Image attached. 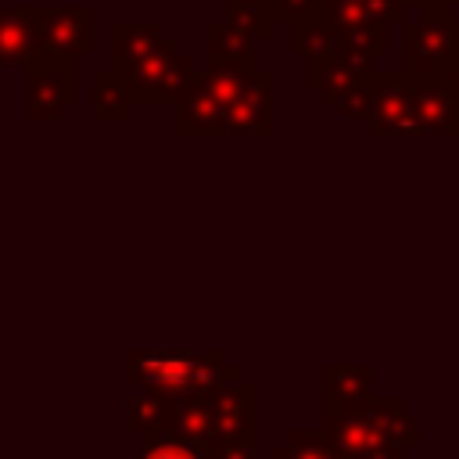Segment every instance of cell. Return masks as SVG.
Here are the masks:
<instances>
[{"mask_svg":"<svg viewBox=\"0 0 459 459\" xmlns=\"http://www.w3.org/2000/svg\"><path fill=\"white\" fill-rule=\"evenodd\" d=\"M319 11L341 29H391L405 18L398 0H319Z\"/></svg>","mask_w":459,"mask_h":459,"instance_id":"obj_14","label":"cell"},{"mask_svg":"<svg viewBox=\"0 0 459 459\" xmlns=\"http://www.w3.org/2000/svg\"><path fill=\"white\" fill-rule=\"evenodd\" d=\"M75 61L68 54L39 50L25 68H29V90H25V111L32 122H54L65 115L68 104H75Z\"/></svg>","mask_w":459,"mask_h":459,"instance_id":"obj_6","label":"cell"},{"mask_svg":"<svg viewBox=\"0 0 459 459\" xmlns=\"http://www.w3.org/2000/svg\"><path fill=\"white\" fill-rule=\"evenodd\" d=\"M269 4H273V14L290 22V25L308 18V14H316V7H319V0H269Z\"/></svg>","mask_w":459,"mask_h":459,"instance_id":"obj_22","label":"cell"},{"mask_svg":"<svg viewBox=\"0 0 459 459\" xmlns=\"http://www.w3.org/2000/svg\"><path fill=\"white\" fill-rule=\"evenodd\" d=\"M204 459H258L255 437H222L204 445Z\"/></svg>","mask_w":459,"mask_h":459,"instance_id":"obj_21","label":"cell"},{"mask_svg":"<svg viewBox=\"0 0 459 459\" xmlns=\"http://www.w3.org/2000/svg\"><path fill=\"white\" fill-rule=\"evenodd\" d=\"M459 68V22L445 14H420L405 22V75L412 82H448Z\"/></svg>","mask_w":459,"mask_h":459,"instance_id":"obj_4","label":"cell"},{"mask_svg":"<svg viewBox=\"0 0 459 459\" xmlns=\"http://www.w3.org/2000/svg\"><path fill=\"white\" fill-rule=\"evenodd\" d=\"M169 409H172L169 398H158V394H151V391H140V394L129 402L126 423H129L136 434H154V430H165Z\"/></svg>","mask_w":459,"mask_h":459,"instance_id":"obj_18","label":"cell"},{"mask_svg":"<svg viewBox=\"0 0 459 459\" xmlns=\"http://www.w3.org/2000/svg\"><path fill=\"white\" fill-rule=\"evenodd\" d=\"M93 43H97L93 7H86V4H68V7H47V11H43L39 50L82 57V54H93Z\"/></svg>","mask_w":459,"mask_h":459,"instance_id":"obj_8","label":"cell"},{"mask_svg":"<svg viewBox=\"0 0 459 459\" xmlns=\"http://www.w3.org/2000/svg\"><path fill=\"white\" fill-rule=\"evenodd\" d=\"M161 43H165V36L154 22H115L111 32H108V57H111L108 68L126 75L133 65L151 57Z\"/></svg>","mask_w":459,"mask_h":459,"instance_id":"obj_13","label":"cell"},{"mask_svg":"<svg viewBox=\"0 0 459 459\" xmlns=\"http://www.w3.org/2000/svg\"><path fill=\"white\" fill-rule=\"evenodd\" d=\"M373 369L366 362H330L323 366V409H341L369 398Z\"/></svg>","mask_w":459,"mask_h":459,"instance_id":"obj_15","label":"cell"},{"mask_svg":"<svg viewBox=\"0 0 459 459\" xmlns=\"http://www.w3.org/2000/svg\"><path fill=\"white\" fill-rule=\"evenodd\" d=\"M441 4H445L448 14H459V0H441Z\"/></svg>","mask_w":459,"mask_h":459,"instance_id":"obj_24","label":"cell"},{"mask_svg":"<svg viewBox=\"0 0 459 459\" xmlns=\"http://www.w3.org/2000/svg\"><path fill=\"white\" fill-rule=\"evenodd\" d=\"M398 4H402L405 11L416 7L420 14H445V4H441V0H398Z\"/></svg>","mask_w":459,"mask_h":459,"instance_id":"obj_23","label":"cell"},{"mask_svg":"<svg viewBox=\"0 0 459 459\" xmlns=\"http://www.w3.org/2000/svg\"><path fill=\"white\" fill-rule=\"evenodd\" d=\"M212 405V441L222 437H255V387L237 377L208 394ZM208 441V445H212Z\"/></svg>","mask_w":459,"mask_h":459,"instance_id":"obj_10","label":"cell"},{"mask_svg":"<svg viewBox=\"0 0 459 459\" xmlns=\"http://www.w3.org/2000/svg\"><path fill=\"white\" fill-rule=\"evenodd\" d=\"M255 65H208L194 72L190 86L176 100V133L179 136H230L233 100Z\"/></svg>","mask_w":459,"mask_h":459,"instance_id":"obj_3","label":"cell"},{"mask_svg":"<svg viewBox=\"0 0 459 459\" xmlns=\"http://www.w3.org/2000/svg\"><path fill=\"white\" fill-rule=\"evenodd\" d=\"M448 82H452V90H455V93H459V68H455V72H452V79H448Z\"/></svg>","mask_w":459,"mask_h":459,"instance_id":"obj_25","label":"cell"},{"mask_svg":"<svg viewBox=\"0 0 459 459\" xmlns=\"http://www.w3.org/2000/svg\"><path fill=\"white\" fill-rule=\"evenodd\" d=\"M43 7H0V65H29L39 54Z\"/></svg>","mask_w":459,"mask_h":459,"instance_id":"obj_11","label":"cell"},{"mask_svg":"<svg viewBox=\"0 0 459 459\" xmlns=\"http://www.w3.org/2000/svg\"><path fill=\"white\" fill-rule=\"evenodd\" d=\"M459 136V93L452 82H416V136Z\"/></svg>","mask_w":459,"mask_h":459,"instance_id":"obj_12","label":"cell"},{"mask_svg":"<svg viewBox=\"0 0 459 459\" xmlns=\"http://www.w3.org/2000/svg\"><path fill=\"white\" fill-rule=\"evenodd\" d=\"M208 65H255L251 32H244L237 22H212L208 25Z\"/></svg>","mask_w":459,"mask_h":459,"instance_id":"obj_16","label":"cell"},{"mask_svg":"<svg viewBox=\"0 0 459 459\" xmlns=\"http://www.w3.org/2000/svg\"><path fill=\"white\" fill-rule=\"evenodd\" d=\"M129 104H136V100H133L126 79H122L115 68H104V72L93 75V115H97V118H104V122H122V118L129 115Z\"/></svg>","mask_w":459,"mask_h":459,"instance_id":"obj_17","label":"cell"},{"mask_svg":"<svg viewBox=\"0 0 459 459\" xmlns=\"http://www.w3.org/2000/svg\"><path fill=\"white\" fill-rule=\"evenodd\" d=\"M323 434L344 459H405L420 445L416 416L402 398H362L341 409H323Z\"/></svg>","mask_w":459,"mask_h":459,"instance_id":"obj_1","label":"cell"},{"mask_svg":"<svg viewBox=\"0 0 459 459\" xmlns=\"http://www.w3.org/2000/svg\"><path fill=\"white\" fill-rule=\"evenodd\" d=\"M122 79H126V86H129L136 104H158V100L176 104L183 97V90L190 86L194 68H190V57L172 39H165L151 57L133 65Z\"/></svg>","mask_w":459,"mask_h":459,"instance_id":"obj_7","label":"cell"},{"mask_svg":"<svg viewBox=\"0 0 459 459\" xmlns=\"http://www.w3.org/2000/svg\"><path fill=\"white\" fill-rule=\"evenodd\" d=\"M276 459H344L323 430H294L287 445L276 448Z\"/></svg>","mask_w":459,"mask_h":459,"instance_id":"obj_19","label":"cell"},{"mask_svg":"<svg viewBox=\"0 0 459 459\" xmlns=\"http://www.w3.org/2000/svg\"><path fill=\"white\" fill-rule=\"evenodd\" d=\"M362 122L373 136H416V82L405 72H369Z\"/></svg>","mask_w":459,"mask_h":459,"instance_id":"obj_5","label":"cell"},{"mask_svg":"<svg viewBox=\"0 0 459 459\" xmlns=\"http://www.w3.org/2000/svg\"><path fill=\"white\" fill-rule=\"evenodd\" d=\"M140 459H204V448L186 437H176L172 430H154V434H143Z\"/></svg>","mask_w":459,"mask_h":459,"instance_id":"obj_20","label":"cell"},{"mask_svg":"<svg viewBox=\"0 0 459 459\" xmlns=\"http://www.w3.org/2000/svg\"><path fill=\"white\" fill-rule=\"evenodd\" d=\"M126 373L136 387L169 402L204 398L240 377V369L230 366L222 351H176V348L165 351L133 348L126 355Z\"/></svg>","mask_w":459,"mask_h":459,"instance_id":"obj_2","label":"cell"},{"mask_svg":"<svg viewBox=\"0 0 459 459\" xmlns=\"http://www.w3.org/2000/svg\"><path fill=\"white\" fill-rule=\"evenodd\" d=\"M276 82L265 68H251L233 111H230V136H269L273 133V118H276Z\"/></svg>","mask_w":459,"mask_h":459,"instance_id":"obj_9","label":"cell"}]
</instances>
